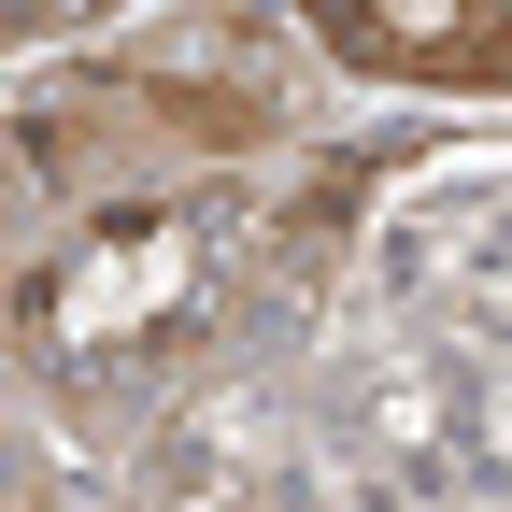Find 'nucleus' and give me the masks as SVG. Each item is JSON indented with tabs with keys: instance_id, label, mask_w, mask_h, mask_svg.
<instances>
[{
	"instance_id": "1",
	"label": "nucleus",
	"mask_w": 512,
	"mask_h": 512,
	"mask_svg": "<svg viewBox=\"0 0 512 512\" xmlns=\"http://www.w3.org/2000/svg\"><path fill=\"white\" fill-rule=\"evenodd\" d=\"M328 57L356 72H399V86H498L512 100V0H456V15H328Z\"/></svg>"
},
{
	"instance_id": "2",
	"label": "nucleus",
	"mask_w": 512,
	"mask_h": 512,
	"mask_svg": "<svg viewBox=\"0 0 512 512\" xmlns=\"http://www.w3.org/2000/svg\"><path fill=\"white\" fill-rule=\"evenodd\" d=\"M15 512H43V484H15Z\"/></svg>"
}]
</instances>
